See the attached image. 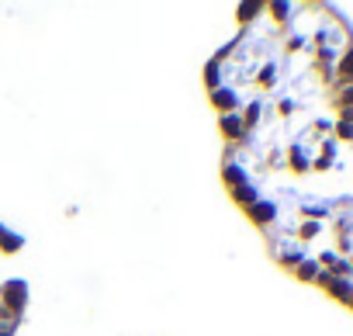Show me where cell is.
Returning <instances> with one entry per match:
<instances>
[{
	"mask_svg": "<svg viewBox=\"0 0 353 336\" xmlns=\"http://www.w3.org/2000/svg\"><path fill=\"white\" fill-rule=\"evenodd\" d=\"M25 239L0 222V336H14L28 308V281L18 270Z\"/></svg>",
	"mask_w": 353,
	"mask_h": 336,
	"instance_id": "cell-1",
	"label": "cell"
},
{
	"mask_svg": "<svg viewBox=\"0 0 353 336\" xmlns=\"http://www.w3.org/2000/svg\"><path fill=\"white\" fill-rule=\"evenodd\" d=\"M336 83H339V87H353V39H350V46L343 49L339 63H336Z\"/></svg>",
	"mask_w": 353,
	"mask_h": 336,
	"instance_id": "cell-2",
	"label": "cell"
},
{
	"mask_svg": "<svg viewBox=\"0 0 353 336\" xmlns=\"http://www.w3.org/2000/svg\"><path fill=\"white\" fill-rule=\"evenodd\" d=\"M336 104H343V108H353V87H339V94H336Z\"/></svg>",
	"mask_w": 353,
	"mask_h": 336,
	"instance_id": "cell-3",
	"label": "cell"
},
{
	"mask_svg": "<svg viewBox=\"0 0 353 336\" xmlns=\"http://www.w3.org/2000/svg\"><path fill=\"white\" fill-rule=\"evenodd\" d=\"M350 308H353V302H350Z\"/></svg>",
	"mask_w": 353,
	"mask_h": 336,
	"instance_id": "cell-4",
	"label": "cell"
}]
</instances>
